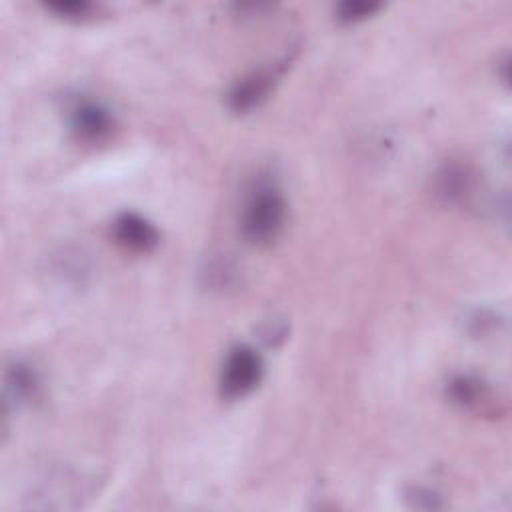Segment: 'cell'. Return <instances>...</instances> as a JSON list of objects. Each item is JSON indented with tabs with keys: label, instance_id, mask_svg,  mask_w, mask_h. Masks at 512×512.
I'll return each instance as SVG.
<instances>
[{
	"label": "cell",
	"instance_id": "7a4b0ae2",
	"mask_svg": "<svg viewBox=\"0 0 512 512\" xmlns=\"http://www.w3.org/2000/svg\"><path fill=\"white\" fill-rule=\"evenodd\" d=\"M264 364L260 354L250 346H236L228 352L222 374H220V392L224 398H242L250 394L262 380Z\"/></svg>",
	"mask_w": 512,
	"mask_h": 512
},
{
	"label": "cell",
	"instance_id": "3957f363",
	"mask_svg": "<svg viewBox=\"0 0 512 512\" xmlns=\"http://www.w3.org/2000/svg\"><path fill=\"white\" fill-rule=\"evenodd\" d=\"M70 126L78 140L88 144H98L112 134L114 118L106 106L84 100L72 108Z\"/></svg>",
	"mask_w": 512,
	"mask_h": 512
},
{
	"label": "cell",
	"instance_id": "30bf717a",
	"mask_svg": "<svg viewBox=\"0 0 512 512\" xmlns=\"http://www.w3.org/2000/svg\"><path fill=\"white\" fill-rule=\"evenodd\" d=\"M378 8H380L378 2L348 0V2H342V4L336 8V14H338V20H340V22H344V24H354V22H360V20L372 16Z\"/></svg>",
	"mask_w": 512,
	"mask_h": 512
},
{
	"label": "cell",
	"instance_id": "8992f818",
	"mask_svg": "<svg viewBox=\"0 0 512 512\" xmlns=\"http://www.w3.org/2000/svg\"><path fill=\"white\" fill-rule=\"evenodd\" d=\"M474 184V174L466 164H446L434 178V194L444 204H456L464 200Z\"/></svg>",
	"mask_w": 512,
	"mask_h": 512
},
{
	"label": "cell",
	"instance_id": "9c48e42d",
	"mask_svg": "<svg viewBox=\"0 0 512 512\" xmlns=\"http://www.w3.org/2000/svg\"><path fill=\"white\" fill-rule=\"evenodd\" d=\"M46 8L66 20H86L94 14V6L86 0H52Z\"/></svg>",
	"mask_w": 512,
	"mask_h": 512
},
{
	"label": "cell",
	"instance_id": "ba28073f",
	"mask_svg": "<svg viewBox=\"0 0 512 512\" xmlns=\"http://www.w3.org/2000/svg\"><path fill=\"white\" fill-rule=\"evenodd\" d=\"M448 394L452 398V402H456L458 406H466V408H474L480 402H484V398L488 396L486 384L474 376H456L450 386H448Z\"/></svg>",
	"mask_w": 512,
	"mask_h": 512
},
{
	"label": "cell",
	"instance_id": "5b68a950",
	"mask_svg": "<svg viewBox=\"0 0 512 512\" xmlns=\"http://www.w3.org/2000/svg\"><path fill=\"white\" fill-rule=\"evenodd\" d=\"M276 74L270 70H258L242 80H238L230 94H228V104L234 112H248L252 108H258L270 94L274 86Z\"/></svg>",
	"mask_w": 512,
	"mask_h": 512
},
{
	"label": "cell",
	"instance_id": "52a82bcc",
	"mask_svg": "<svg viewBox=\"0 0 512 512\" xmlns=\"http://www.w3.org/2000/svg\"><path fill=\"white\" fill-rule=\"evenodd\" d=\"M38 376L26 364H12L6 372V390L8 396L16 402H26L36 396L38 392Z\"/></svg>",
	"mask_w": 512,
	"mask_h": 512
},
{
	"label": "cell",
	"instance_id": "277c9868",
	"mask_svg": "<svg viewBox=\"0 0 512 512\" xmlns=\"http://www.w3.org/2000/svg\"><path fill=\"white\" fill-rule=\"evenodd\" d=\"M116 242L130 252H150L158 244V232L144 216L124 212L114 220Z\"/></svg>",
	"mask_w": 512,
	"mask_h": 512
},
{
	"label": "cell",
	"instance_id": "6da1fadb",
	"mask_svg": "<svg viewBox=\"0 0 512 512\" xmlns=\"http://www.w3.org/2000/svg\"><path fill=\"white\" fill-rule=\"evenodd\" d=\"M286 220V202L272 186L252 190L242 212V234L252 244H270L280 234Z\"/></svg>",
	"mask_w": 512,
	"mask_h": 512
}]
</instances>
